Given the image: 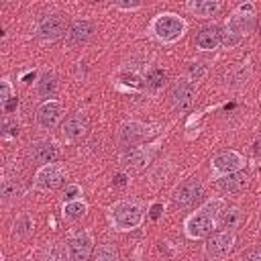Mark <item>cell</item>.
Segmentation results:
<instances>
[{"label":"cell","instance_id":"6da1fadb","mask_svg":"<svg viewBox=\"0 0 261 261\" xmlns=\"http://www.w3.org/2000/svg\"><path fill=\"white\" fill-rule=\"evenodd\" d=\"M224 210V202L220 198H212V200H206L196 212H192L186 222H184V230L190 239H208L214 228H216V222L220 218Z\"/></svg>","mask_w":261,"mask_h":261},{"label":"cell","instance_id":"7a4b0ae2","mask_svg":"<svg viewBox=\"0 0 261 261\" xmlns=\"http://www.w3.org/2000/svg\"><path fill=\"white\" fill-rule=\"evenodd\" d=\"M255 27V4L253 2H243L239 4L230 16L226 18L224 22V29H222V45L224 47H237L243 43V39L247 35H251Z\"/></svg>","mask_w":261,"mask_h":261},{"label":"cell","instance_id":"3957f363","mask_svg":"<svg viewBox=\"0 0 261 261\" xmlns=\"http://www.w3.org/2000/svg\"><path fill=\"white\" fill-rule=\"evenodd\" d=\"M186 31H188V20L177 12H161L153 16V20L149 22V35L163 45L177 43L186 35Z\"/></svg>","mask_w":261,"mask_h":261},{"label":"cell","instance_id":"277c9868","mask_svg":"<svg viewBox=\"0 0 261 261\" xmlns=\"http://www.w3.org/2000/svg\"><path fill=\"white\" fill-rule=\"evenodd\" d=\"M145 212L137 202L118 200L108 208V222L114 230H135L143 224Z\"/></svg>","mask_w":261,"mask_h":261},{"label":"cell","instance_id":"5b68a950","mask_svg":"<svg viewBox=\"0 0 261 261\" xmlns=\"http://www.w3.org/2000/svg\"><path fill=\"white\" fill-rule=\"evenodd\" d=\"M153 128L151 124H145V122H139V120H128V122H122L118 133H116V143L118 147L122 149H135V147H141L151 135H153Z\"/></svg>","mask_w":261,"mask_h":261},{"label":"cell","instance_id":"8992f818","mask_svg":"<svg viewBox=\"0 0 261 261\" xmlns=\"http://www.w3.org/2000/svg\"><path fill=\"white\" fill-rule=\"evenodd\" d=\"M65 175H67V171L61 163H47L37 169V173L33 177V186L41 192H53L63 186Z\"/></svg>","mask_w":261,"mask_h":261},{"label":"cell","instance_id":"52a82bcc","mask_svg":"<svg viewBox=\"0 0 261 261\" xmlns=\"http://www.w3.org/2000/svg\"><path fill=\"white\" fill-rule=\"evenodd\" d=\"M234 230H218L214 234H210L204 243V255L212 261H220L224 257H228V253L234 247Z\"/></svg>","mask_w":261,"mask_h":261},{"label":"cell","instance_id":"ba28073f","mask_svg":"<svg viewBox=\"0 0 261 261\" xmlns=\"http://www.w3.org/2000/svg\"><path fill=\"white\" fill-rule=\"evenodd\" d=\"M196 100V86L186 77H179L169 88V102L175 112H188Z\"/></svg>","mask_w":261,"mask_h":261},{"label":"cell","instance_id":"9c48e42d","mask_svg":"<svg viewBox=\"0 0 261 261\" xmlns=\"http://www.w3.org/2000/svg\"><path fill=\"white\" fill-rule=\"evenodd\" d=\"M245 167V157L239 153V151H222V153H216L210 161V171L214 175V179L222 177V175H228V173H234V171H241Z\"/></svg>","mask_w":261,"mask_h":261},{"label":"cell","instance_id":"30bf717a","mask_svg":"<svg viewBox=\"0 0 261 261\" xmlns=\"http://www.w3.org/2000/svg\"><path fill=\"white\" fill-rule=\"evenodd\" d=\"M63 112H65V108H63L61 100H45L39 104V108L35 112V122L39 128L51 130L63 120Z\"/></svg>","mask_w":261,"mask_h":261},{"label":"cell","instance_id":"8fae6325","mask_svg":"<svg viewBox=\"0 0 261 261\" xmlns=\"http://www.w3.org/2000/svg\"><path fill=\"white\" fill-rule=\"evenodd\" d=\"M90 133V116L86 112H73L65 118L61 126V137L67 143H82Z\"/></svg>","mask_w":261,"mask_h":261},{"label":"cell","instance_id":"7c38bea8","mask_svg":"<svg viewBox=\"0 0 261 261\" xmlns=\"http://www.w3.org/2000/svg\"><path fill=\"white\" fill-rule=\"evenodd\" d=\"M202 196H204V184H202L200 179L192 177V179H186L184 184H179V186L173 190L171 200H173V204H175L177 208H190V206H194Z\"/></svg>","mask_w":261,"mask_h":261},{"label":"cell","instance_id":"4fadbf2b","mask_svg":"<svg viewBox=\"0 0 261 261\" xmlns=\"http://www.w3.org/2000/svg\"><path fill=\"white\" fill-rule=\"evenodd\" d=\"M65 245L71 261H90L94 255V239L88 230H80L71 234Z\"/></svg>","mask_w":261,"mask_h":261},{"label":"cell","instance_id":"5bb4252c","mask_svg":"<svg viewBox=\"0 0 261 261\" xmlns=\"http://www.w3.org/2000/svg\"><path fill=\"white\" fill-rule=\"evenodd\" d=\"M67 24H65V18L61 14H45L39 22H37V37L41 41H57L61 37H65L67 33Z\"/></svg>","mask_w":261,"mask_h":261},{"label":"cell","instance_id":"9a60e30c","mask_svg":"<svg viewBox=\"0 0 261 261\" xmlns=\"http://www.w3.org/2000/svg\"><path fill=\"white\" fill-rule=\"evenodd\" d=\"M59 155H61V149L53 139H39L29 147V157L39 165L57 163Z\"/></svg>","mask_w":261,"mask_h":261},{"label":"cell","instance_id":"2e32d148","mask_svg":"<svg viewBox=\"0 0 261 261\" xmlns=\"http://www.w3.org/2000/svg\"><path fill=\"white\" fill-rule=\"evenodd\" d=\"M155 149H157L155 145H149V147L141 145V147L128 149V151H124V153H122L120 163H122V167H124V169H130V171H141V169H145V167L149 165V161L153 159Z\"/></svg>","mask_w":261,"mask_h":261},{"label":"cell","instance_id":"e0dca14e","mask_svg":"<svg viewBox=\"0 0 261 261\" xmlns=\"http://www.w3.org/2000/svg\"><path fill=\"white\" fill-rule=\"evenodd\" d=\"M94 31H96V27L92 20H88V18L73 20L65 33V45L67 47H82L92 39Z\"/></svg>","mask_w":261,"mask_h":261},{"label":"cell","instance_id":"ac0fdd59","mask_svg":"<svg viewBox=\"0 0 261 261\" xmlns=\"http://www.w3.org/2000/svg\"><path fill=\"white\" fill-rule=\"evenodd\" d=\"M218 45H222V29L218 24L204 27L196 35V47L200 51H214V49H218Z\"/></svg>","mask_w":261,"mask_h":261},{"label":"cell","instance_id":"d6986e66","mask_svg":"<svg viewBox=\"0 0 261 261\" xmlns=\"http://www.w3.org/2000/svg\"><path fill=\"white\" fill-rule=\"evenodd\" d=\"M249 184V175L245 171H234V173H228V175H222L216 179V186L224 192V194H237V192H243Z\"/></svg>","mask_w":261,"mask_h":261},{"label":"cell","instance_id":"ffe728a7","mask_svg":"<svg viewBox=\"0 0 261 261\" xmlns=\"http://www.w3.org/2000/svg\"><path fill=\"white\" fill-rule=\"evenodd\" d=\"M186 8H188L194 16L210 18V16H214V14L220 12L222 2H220V0H192V2L186 4Z\"/></svg>","mask_w":261,"mask_h":261},{"label":"cell","instance_id":"44dd1931","mask_svg":"<svg viewBox=\"0 0 261 261\" xmlns=\"http://www.w3.org/2000/svg\"><path fill=\"white\" fill-rule=\"evenodd\" d=\"M57 88H59V82H57V75L53 71H43L35 82V94L39 98L51 100V96L57 92Z\"/></svg>","mask_w":261,"mask_h":261},{"label":"cell","instance_id":"7402d4cb","mask_svg":"<svg viewBox=\"0 0 261 261\" xmlns=\"http://www.w3.org/2000/svg\"><path fill=\"white\" fill-rule=\"evenodd\" d=\"M88 212V204L84 200H73V202H63V208H61V216L63 220L67 222H75V220H82Z\"/></svg>","mask_w":261,"mask_h":261},{"label":"cell","instance_id":"603a6c76","mask_svg":"<svg viewBox=\"0 0 261 261\" xmlns=\"http://www.w3.org/2000/svg\"><path fill=\"white\" fill-rule=\"evenodd\" d=\"M218 222H220V226H222L224 230H234V228L243 222V212H241V208H239V206H228V208H224L222 214H220V218H218Z\"/></svg>","mask_w":261,"mask_h":261},{"label":"cell","instance_id":"cb8c5ba5","mask_svg":"<svg viewBox=\"0 0 261 261\" xmlns=\"http://www.w3.org/2000/svg\"><path fill=\"white\" fill-rule=\"evenodd\" d=\"M33 228H35V222L31 220V216L29 214H18L16 218H14V222H12V237H16V239H27L31 232H33Z\"/></svg>","mask_w":261,"mask_h":261},{"label":"cell","instance_id":"d4e9b609","mask_svg":"<svg viewBox=\"0 0 261 261\" xmlns=\"http://www.w3.org/2000/svg\"><path fill=\"white\" fill-rule=\"evenodd\" d=\"M45 261H71L69 253H67V245H63L61 241H55L47 247V255Z\"/></svg>","mask_w":261,"mask_h":261},{"label":"cell","instance_id":"484cf974","mask_svg":"<svg viewBox=\"0 0 261 261\" xmlns=\"http://www.w3.org/2000/svg\"><path fill=\"white\" fill-rule=\"evenodd\" d=\"M92 261H118V249L112 243H102L94 251Z\"/></svg>","mask_w":261,"mask_h":261},{"label":"cell","instance_id":"4316f807","mask_svg":"<svg viewBox=\"0 0 261 261\" xmlns=\"http://www.w3.org/2000/svg\"><path fill=\"white\" fill-rule=\"evenodd\" d=\"M206 73H208V67H206V63H202V61H190V63L186 65V80L192 82V84L204 80Z\"/></svg>","mask_w":261,"mask_h":261},{"label":"cell","instance_id":"83f0119b","mask_svg":"<svg viewBox=\"0 0 261 261\" xmlns=\"http://www.w3.org/2000/svg\"><path fill=\"white\" fill-rule=\"evenodd\" d=\"M0 196H2V202L4 204H8V202H12V200H16L18 196H20V188H18V184L14 181V179H2V188H0Z\"/></svg>","mask_w":261,"mask_h":261},{"label":"cell","instance_id":"f1b7e54d","mask_svg":"<svg viewBox=\"0 0 261 261\" xmlns=\"http://www.w3.org/2000/svg\"><path fill=\"white\" fill-rule=\"evenodd\" d=\"M165 71L163 69H159V67H153V69H149L147 71V75H145V86L149 88V90H159L161 86H163V82H165Z\"/></svg>","mask_w":261,"mask_h":261},{"label":"cell","instance_id":"f546056e","mask_svg":"<svg viewBox=\"0 0 261 261\" xmlns=\"http://www.w3.org/2000/svg\"><path fill=\"white\" fill-rule=\"evenodd\" d=\"M82 188L77 184H67L63 190V202H73V200H82Z\"/></svg>","mask_w":261,"mask_h":261},{"label":"cell","instance_id":"4dcf8cb0","mask_svg":"<svg viewBox=\"0 0 261 261\" xmlns=\"http://www.w3.org/2000/svg\"><path fill=\"white\" fill-rule=\"evenodd\" d=\"M14 96H12V86H10V82L8 80H2L0 82V102H2V106L8 102V100H12Z\"/></svg>","mask_w":261,"mask_h":261},{"label":"cell","instance_id":"1f68e13d","mask_svg":"<svg viewBox=\"0 0 261 261\" xmlns=\"http://www.w3.org/2000/svg\"><path fill=\"white\" fill-rule=\"evenodd\" d=\"M114 8L116 10H139L143 8L141 2H114Z\"/></svg>","mask_w":261,"mask_h":261},{"label":"cell","instance_id":"d6a6232c","mask_svg":"<svg viewBox=\"0 0 261 261\" xmlns=\"http://www.w3.org/2000/svg\"><path fill=\"white\" fill-rule=\"evenodd\" d=\"M241 261H261V247L247 251V253L241 257Z\"/></svg>","mask_w":261,"mask_h":261},{"label":"cell","instance_id":"836d02e7","mask_svg":"<svg viewBox=\"0 0 261 261\" xmlns=\"http://www.w3.org/2000/svg\"><path fill=\"white\" fill-rule=\"evenodd\" d=\"M18 135V124H12V122H4V137H14Z\"/></svg>","mask_w":261,"mask_h":261},{"label":"cell","instance_id":"e575fe53","mask_svg":"<svg viewBox=\"0 0 261 261\" xmlns=\"http://www.w3.org/2000/svg\"><path fill=\"white\" fill-rule=\"evenodd\" d=\"M16 104H18V100H16V96H14L12 100H8V102L2 106V110H4L6 114H12V112H14V108H16Z\"/></svg>","mask_w":261,"mask_h":261},{"label":"cell","instance_id":"d590c367","mask_svg":"<svg viewBox=\"0 0 261 261\" xmlns=\"http://www.w3.org/2000/svg\"><path fill=\"white\" fill-rule=\"evenodd\" d=\"M114 184H116V186H124V184H126V175H124V173H118L116 179H114Z\"/></svg>","mask_w":261,"mask_h":261},{"label":"cell","instance_id":"8d00e7d4","mask_svg":"<svg viewBox=\"0 0 261 261\" xmlns=\"http://www.w3.org/2000/svg\"><path fill=\"white\" fill-rule=\"evenodd\" d=\"M159 210H161V206H153V214H151V216L157 218V216H159Z\"/></svg>","mask_w":261,"mask_h":261},{"label":"cell","instance_id":"74e56055","mask_svg":"<svg viewBox=\"0 0 261 261\" xmlns=\"http://www.w3.org/2000/svg\"><path fill=\"white\" fill-rule=\"evenodd\" d=\"M124 261H130V259H124Z\"/></svg>","mask_w":261,"mask_h":261}]
</instances>
